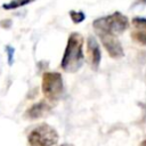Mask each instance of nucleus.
<instances>
[{
  "instance_id": "f257e3e1",
  "label": "nucleus",
  "mask_w": 146,
  "mask_h": 146,
  "mask_svg": "<svg viewBox=\"0 0 146 146\" xmlns=\"http://www.w3.org/2000/svg\"><path fill=\"white\" fill-rule=\"evenodd\" d=\"M83 64V36L74 32L68 36L60 66L64 71L73 73L79 71Z\"/></svg>"
},
{
  "instance_id": "f03ea898",
  "label": "nucleus",
  "mask_w": 146,
  "mask_h": 146,
  "mask_svg": "<svg viewBox=\"0 0 146 146\" xmlns=\"http://www.w3.org/2000/svg\"><path fill=\"white\" fill-rule=\"evenodd\" d=\"M92 27L98 34L107 33L116 35L124 32L129 27V19L120 11H115L111 15L95 19L92 23Z\"/></svg>"
},
{
  "instance_id": "7ed1b4c3",
  "label": "nucleus",
  "mask_w": 146,
  "mask_h": 146,
  "mask_svg": "<svg viewBox=\"0 0 146 146\" xmlns=\"http://www.w3.org/2000/svg\"><path fill=\"white\" fill-rule=\"evenodd\" d=\"M27 139L30 146H54L58 141V135L52 127L42 123L30 132Z\"/></svg>"
},
{
  "instance_id": "20e7f679",
  "label": "nucleus",
  "mask_w": 146,
  "mask_h": 146,
  "mask_svg": "<svg viewBox=\"0 0 146 146\" xmlns=\"http://www.w3.org/2000/svg\"><path fill=\"white\" fill-rule=\"evenodd\" d=\"M64 91V82L60 73L46 72L42 76V92L51 100H55L62 96Z\"/></svg>"
},
{
  "instance_id": "39448f33",
  "label": "nucleus",
  "mask_w": 146,
  "mask_h": 146,
  "mask_svg": "<svg viewBox=\"0 0 146 146\" xmlns=\"http://www.w3.org/2000/svg\"><path fill=\"white\" fill-rule=\"evenodd\" d=\"M98 35L100 38L102 44L104 46V48L107 51V54L110 55V57H112L114 59H119L124 56L123 47H122L121 42L116 39L115 35L107 34V33H102Z\"/></svg>"
},
{
  "instance_id": "423d86ee",
  "label": "nucleus",
  "mask_w": 146,
  "mask_h": 146,
  "mask_svg": "<svg viewBox=\"0 0 146 146\" xmlns=\"http://www.w3.org/2000/svg\"><path fill=\"white\" fill-rule=\"evenodd\" d=\"M87 48H88V55H89V59H90V64L92 66L94 70H97L99 64H100V59H102V51H100V47L98 41L96 40V38L94 35H89L88 40H87Z\"/></svg>"
},
{
  "instance_id": "0eeeda50",
  "label": "nucleus",
  "mask_w": 146,
  "mask_h": 146,
  "mask_svg": "<svg viewBox=\"0 0 146 146\" xmlns=\"http://www.w3.org/2000/svg\"><path fill=\"white\" fill-rule=\"evenodd\" d=\"M49 112H50V106L47 103L40 102V103H36V104H33L26 111V117H29L31 120H35V119L42 117L43 115H46Z\"/></svg>"
},
{
  "instance_id": "6e6552de",
  "label": "nucleus",
  "mask_w": 146,
  "mask_h": 146,
  "mask_svg": "<svg viewBox=\"0 0 146 146\" xmlns=\"http://www.w3.org/2000/svg\"><path fill=\"white\" fill-rule=\"evenodd\" d=\"M34 0H11L8 3H3L2 8L6 10H13V9H17L19 7H23L25 5H29L31 2H33Z\"/></svg>"
},
{
  "instance_id": "1a4fd4ad",
  "label": "nucleus",
  "mask_w": 146,
  "mask_h": 146,
  "mask_svg": "<svg viewBox=\"0 0 146 146\" xmlns=\"http://www.w3.org/2000/svg\"><path fill=\"white\" fill-rule=\"evenodd\" d=\"M131 39H132L135 42L139 43V44L146 46V31L137 30V31L131 32Z\"/></svg>"
},
{
  "instance_id": "9d476101",
  "label": "nucleus",
  "mask_w": 146,
  "mask_h": 146,
  "mask_svg": "<svg viewBox=\"0 0 146 146\" xmlns=\"http://www.w3.org/2000/svg\"><path fill=\"white\" fill-rule=\"evenodd\" d=\"M131 23L136 29L140 31H146V18L145 17H133Z\"/></svg>"
},
{
  "instance_id": "9b49d317",
  "label": "nucleus",
  "mask_w": 146,
  "mask_h": 146,
  "mask_svg": "<svg viewBox=\"0 0 146 146\" xmlns=\"http://www.w3.org/2000/svg\"><path fill=\"white\" fill-rule=\"evenodd\" d=\"M70 17H71V19L73 21V23H75V24H79V23H81V22H83V21L86 19V15H84V13H82V11H74V10H71V11H70Z\"/></svg>"
},
{
  "instance_id": "f8f14e48",
  "label": "nucleus",
  "mask_w": 146,
  "mask_h": 146,
  "mask_svg": "<svg viewBox=\"0 0 146 146\" xmlns=\"http://www.w3.org/2000/svg\"><path fill=\"white\" fill-rule=\"evenodd\" d=\"M6 52L8 57V64L13 65L14 64V55H15V49L11 46H6Z\"/></svg>"
},
{
  "instance_id": "ddd939ff",
  "label": "nucleus",
  "mask_w": 146,
  "mask_h": 146,
  "mask_svg": "<svg viewBox=\"0 0 146 146\" xmlns=\"http://www.w3.org/2000/svg\"><path fill=\"white\" fill-rule=\"evenodd\" d=\"M136 5H146V0H136L135 6Z\"/></svg>"
},
{
  "instance_id": "4468645a",
  "label": "nucleus",
  "mask_w": 146,
  "mask_h": 146,
  "mask_svg": "<svg viewBox=\"0 0 146 146\" xmlns=\"http://www.w3.org/2000/svg\"><path fill=\"white\" fill-rule=\"evenodd\" d=\"M140 146H146V139L141 141V145H140Z\"/></svg>"
},
{
  "instance_id": "2eb2a0df",
  "label": "nucleus",
  "mask_w": 146,
  "mask_h": 146,
  "mask_svg": "<svg viewBox=\"0 0 146 146\" xmlns=\"http://www.w3.org/2000/svg\"><path fill=\"white\" fill-rule=\"evenodd\" d=\"M62 146H71V145H67V144H65V145H62Z\"/></svg>"
}]
</instances>
